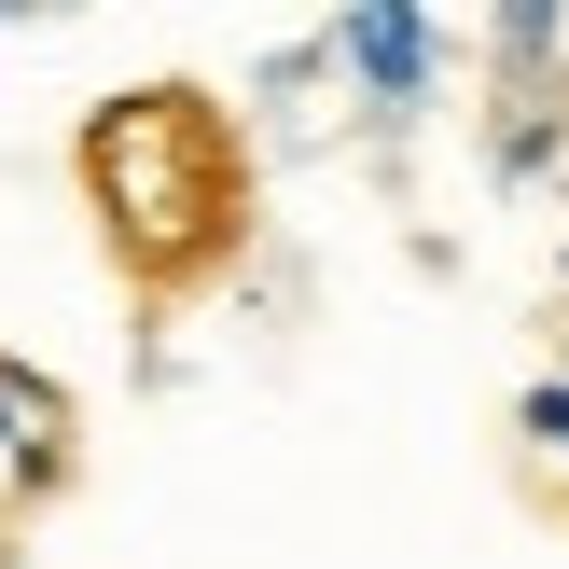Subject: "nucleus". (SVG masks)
<instances>
[{
	"instance_id": "7ed1b4c3",
	"label": "nucleus",
	"mask_w": 569,
	"mask_h": 569,
	"mask_svg": "<svg viewBox=\"0 0 569 569\" xmlns=\"http://www.w3.org/2000/svg\"><path fill=\"white\" fill-rule=\"evenodd\" d=\"M528 445H542V459H569V389H528Z\"/></svg>"
},
{
	"instance_id": "f257e3e1",
	"label": "nucleus",
	"mask_w": 569,
	"mask_h": 569,
	"mask_svg": "<svg viewBox=\"0 0 569 569\" xmlns=\"http://www.w3.org/2000/svg\"><path fill=\"white\" fill-rule=\"evenodd\" d=\"M83 181H98L111 237L139 250V264H194V250L222 237V209H237V167H222V126L194 98H126L98 111V139H83Z\"/></svg>"
},
{
	"instance_id": "f03ea898",
	"label": "nucleus",
	"mask_w": 569,
	"mask_h": 569,
	"mask_svg": "<svg viewBox=\"0 0 569 569\" xmlns=\"http://www.w3.org/2000/svg\"><path fill=\"white\" fill-rule=\"evenodd\" d=\"M348 56L389 83V98H417V70H431V28H417V14H348Z\"/></svg>"
}]
</instances>
